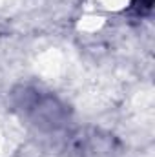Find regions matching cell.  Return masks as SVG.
Instances as JSON below:
<instances>
[{
    "label": "cell",
    "instance_id": "cell-1",
    "mask_svg": "<svg viewBox=\"0 0 155 157\" xmlns=\"http://www.w3.org/2000/svg\"><path fill=\"white\" fill-rule=\"evenodd\" d=\"M29 95V91H28ZM31 99L24 102V108L39 121L40 124L44 121H49V124H57V117L60 115V106L51 99V97H40L39 91H31Z\"/></svg>",
    "mask_w": 155,
    "mask_h": 157
}]
</instances>
